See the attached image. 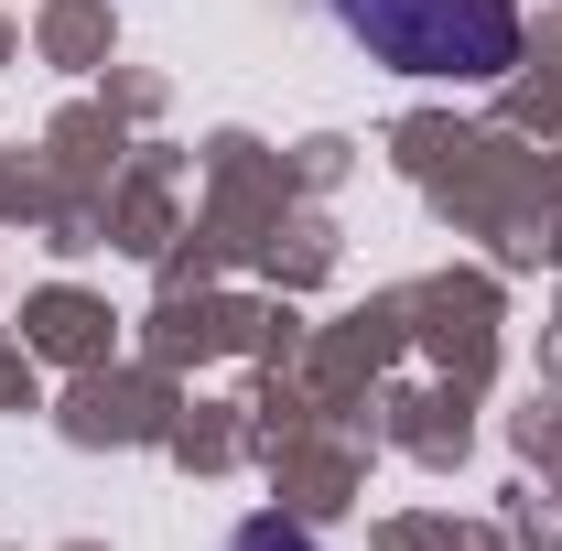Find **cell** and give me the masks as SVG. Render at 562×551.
<instances>
[{
	"label": "cell",
	"mask_w": 562,
	"mask_h": 551,
	"mask_svg": "<svg viewBox=\"0 0 562 551\" xmlns=\"http://www.w3.org/2000/svg\"><path fill=\"white\" fill-rule=\"evenodd\" d=\"M325 22L347 33L368 66L465 76V87H497V76L519 66V44H530L519 0H325Z\"/></svg>",
	"instance_id": "cell-1"
},
{
	"label": "cell",
	"mask_w": 562,
	"mask_h": 551,
	"mask_svg": "<svg viewBox=\"0 0 562 551\" xmlns=\"http://www.w3.org/2000/svg\"><path fill=\"white\" fill-rule=\"evenodd\" d=\"M227 551H314V530H292V519H238Z\"/></svg>",
	"instance_id": "cell-2"
}]
</instances>
